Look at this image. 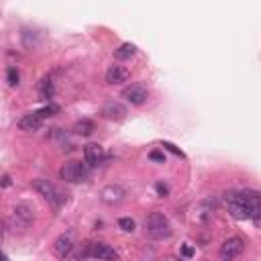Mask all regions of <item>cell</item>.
Masks as SVG:
<instances>
[{"label":"cell","mask_w":261,"mask_h":261,"mask_svg":"<svg viewBox=\"0 0 261 261\" xmlns=\"http://www.w3.org/2000/svg\"><path fill=\"white\" fill-rule=\"evenodd\" d=\"M225 202L229 212L239 220H253L255 225L259 222L261 215V202H259V192L255 190H243V192H227Z\"/></svg>","instance_id":"1"},{"label":"cell","mask_w":261,"mask_h":261,"mask_svg":"<svg viewBox=\"0 0 261 261\" xmlns=\"http://www.w3.org/2000/svg\"><path fill=\"white\" fill-rule=\"evenodd\" d=\"M145 233H147L151 239L155 241H163V239H169L171 237V225L168 216L163 212L155 210L145 218Z\"/></svg>","instance_id":"2"},{"label":"cell","mask_w":261,"mask_h":261,"mask_svg":"<svg viewBox=\"0 0 261 261\" xmlns=\"http://www.w3.org/2000/svg\"><path fill=\"white\" fill-rule=\"evenodd\" d=\"M33 188L39 192V194H41L47 202H49V204H51L55 210H60V208H61V204H63V196H61V192L57 190L49 180H35V182H33Z\"/></svg>","instance_id":"3"},{"label":"cell","mask_w":261,"mask_h":261,"mask_svg":"<svg viewBox=\"0 0 261 261\" xmlns=\"http://www.w3.org/2000/svg\"><path fill=\"white\" fill-rule=\"evenodd\" d=\"M60 176L67 184H80L86 180V168L80 161H65L60 169Z\"/></svg>","instance_id":"4"},{"label":"cell","mask_w":261,"mask_h":261,"mask_svg":"<svg viewBox=\"0 0 261 261\" xmlns=\"http://www.w3.org/2000/svg\"><path fill=\"white\" fill-rule=\"evenodd\" d=\"M35 215H33V208L29 204H16L15 210H13V225L15 229H27L29 225L33 222Z\"/></svg>","instance_id":"5"},{"label":"cell","mask_w":261,"mask_h":261,"mask_svg":"<svg viewBox=\"0 0 261 261\" xmlns=\"http://www.w3.org/2000/svg\"><path fill=\"white\" fill-rule=\"evenodd\" d=\"M243 249H245L243 239L230 237V239H227L225 243L220 245L218 255H220V259H235V257H239L241 253H243Z\"/></svg>","instance_id":"6"},{"label":"cell","mask_w":261,"mask_h":261,"mask_svg":"<svg viewBox=\"0 0 261 261\" xmlns=\"http://www.w3.org/2000/svg\"><path fill=\"white\" fill-rule=\"evenodd\" d=\"M123 98L127 102H131V104H135V106H141L145 100L149 98V92H147V88H143V86L133 84V86H129V88L123 90Z\"/></svg>","instance_id":"7"},{"label":"cell","mask_w":261,"mask_h":261,"mask_svg":"<svg viewBox=\"0 0 261 261\" xmlns=\"http://www.w3.org/2000/svg\"><path fill=\"white\" fill-rule=\"evenodd\" d=\"M102 117L108 121H123L127 117V106H123L117 100H108L102 106Z\"/></svg>","instance_id":"8"},{"label":"cell","mask_w":261,"mask_h":261,"mask_svg":"<svg viewBox=\"0 0 261 261\" xmlns=\"http://www.w3.org/2000/svg\"><path fill=\"white\" fill-rule=\"evenodd\" d=\"M212 210H215V202H212L210 198L202 200L194 208V222L196 225H206V222L212 218Z\"/></svg>","instance_id":"9"},{"label":"cell","mask_w":261,"mask_h":261,"mask_svg":"<svg viewBox=\"0 0 261 261\" xmlns=\"http://www.w3.org/2000/svg\"><path fill=\"white\" fill-rule=\"evenodd\" d=\"M84 157H86V163H88V166H92V168L100 166V163L104 161V149H102V145L88 143L84 147Z\"/></svg>","instance_id":"10"},{"label":"cell","mask_w":261,"mask_h":261,"mask_svg":"<svg viewBox=\"0 0 261 261\" xmlns=\"http://www.w3.org/2000/svg\"><path fill=\"white\" fill-rule=\"evenodd\" d=\"M74 247H76V243H74L72 233L57 237V241L53 243V251H55L57 257H70L72 251H74Z\"/></svg>","instance_id":"11"},{"label":"cell","mask_w":261,"mask_h":261,"mask_svg":"<svg viewBox=\"0 0 261 261\" xmlns=\"http://www.w3.org/2000/svg\"><path fill=\"white\" fill-rule=\"evenodd\" d=\"M129 78H131V74H129L127 67H123V65H110L108 72H106V82L112 84V86L127 82Z\"/></svg>","instance_id":"12"},{"label":"cell","mask_w":261,"mask_h":261,"mask_svg":"<svg viewBox=\"0 0 261 261\" xmlns=\"http://www.w3.org/2000/svg\"><path fill=\"white\" fill-rule=\"evenodd\" d=\"M43 124V119L39 112H31V114H25V117L18 121V129L27 131V133H33V131H39Z\"/></svg>","instance_id":"13"},{"label":"cell","mask_w":261,"mask_h":261,"mask_svg":"<svg viewBox=\"0 0 261 261\" xmlns=\"http://www.w3.org/2000/svg\"><path fill=\"white\" fill-rule=\"evenodd\" d=\"M90 257L96 259H119V253L104 243H90Z\"/></svg>","instance_id":"14"},{"label":"cell","mask_w":261,"mask_h":261,"mask_svg":"<svg viewBox=\"0 0 261 261\" xmlns=\"http://www.w3.org/2000/svg\"><path fill=\"white\" fill-rule=\"evenodd\" d=\"M100 198L106 204H117L124 198V190L121 186H106L102 192H100Z\"/></svg>","instance_id":"15"},{"label":"cell","mask_w":261,"mask_h":261,"mask_svg":"<svg viewBox=\"0 0 261 261\" xmlns=\"http://www.w3.org/2000/svg\"><path fill=\"white\" fill-rule=\"evenodd\" d=\"M135 53H137V47L133 43H123L119 49L114 51V57H117V60H131Z\"/></svg>","instance_id":"16"},{"label":"cell","mask_w":261,"mask_h":261,"mask_svg":"<svg viewBox=\"0 0 261 261\" xmlns=\"http://www.w3.org/2000/svg\"><path fill=\"white\" fill-rule=\"evenodd\" d=\"M94 131V123L88 121V119H84V121H78L74 124V133L76 135H82V137H88V135H92Z\"/></svg>","instance_id":"17"},{"label":"cell","mask_w":261,"mask_h":261,"mask_svg":"<svg viewBox=\"0 0 261 261\" xmlns=\"http://www.w3.org/2000/svg\"><path fill=\"white\" fill-rule=\"evenodd\" d=\"M53 84H51V80L49 78H45L41 84H39V98L41 100H49L51 96H53Z\"/></svg>","instance_id":"18"},{"label":"cell","mask_w":261,"mask_h":261,"mask_svg":"<svg viewBox=\"0 0 261 261\" xmlns=\"http://www.w3.org/2000/svg\"><path fill=\"white\" fill-rule=\"evenodd\" d=\"M18 80H21V74H18V70L16 67H8L6 70V82H8V86H18Z\"/></svg>","instance_id":"19"},{"label":"cell","mask_w":261,"mask_h":261,"mask_svg":"<svg viewBox=\"0 0 261 261\" xmlns=\"http://www.w3.org/2000/svg\"><path fill=\"white\" fill-rule=\"evenodd\" d=\"M119 227L124 230V233H133L135 230V220L129 218V216H123V218H119Z\"/></svg>","instance_id":"20"},{"label":"cell","mask_w":261,"mask_h":261,"mask_svg":"<svg viewBox=\"0 0 261 261\" xmlns=\"http://www.w3.org/2000/svg\"><path fill=\"white\" fill-rule=\"evenodd\" d=\"M57 112H60V106H57V104H47L45 106V108H41L39 110V114H41V119H47V117H53V114H57Z\"/></svg>","instance_id":"21"},{"label":"cell","mask_w":261,"mask_h":261,"mask_svg":"<svg viewBox=\"0 0 261 261\" xmlns=\"http://www.w3.org/2000/svg\"><path fill=\"white\" fill-rule=\"evenodd\" d=\"M149 157H151L153 161H161V163L166 161V155H163L161 151H151V153H149Z\"/></svg>","instance_id":"22"},{"label":"cell","mask_w":261,"mask_h":261,"mask_svg":"<svg viewBox=\"0 0 261 261\" xmlns=\"http://www.w3.org/2000/svg\"><path fill=\"white\" fill-rule=\"evenodd\" d=\"M163 147H166V149H169L171 153H176V155H180V157H182V151L176 147V145H171V143H163Z\"/></svg>","instance_id":"23"},{"label":"cell","mask_w":261,"mask_h":261,"mask_svg":"<svg viewBox=\"0 0 261 261\" xmlns=\"http://www.w3.org/2000/svg\"><path fill=\"white\" fill-rule=\"evenodd\" d=\"M182 255L184 257H192V255H194V249H192L190 245H184L182 247Z\"/></svg>","instance_id":"24"},{"label":"cell","mask_w":261,"mask_h":261,"mask_svg":"<svg viewBox=\"0 0 261 261\" xmlns=\"http://www.w3.org/2000/svg\"><path fill=\"white\" fill-rule=\"evenodd\" d=\"M155 188H157V192H159V196H168V192H169V190H168L166 184H157Z\"/></svg>","instance_id":"25"},{"label":"cell","mask_w":261,"mask_h":261,"mask_svg":"<svg viewBox=\"0 0 261 261\" xmlns=\"http://www.w3.org/2000/svg\"><path fill=\"white\" fill-rule=\"evenodd\" d=\"M0 186L8 188V186H11V178H8V176H2V178H0Z\"/></svg>","instance_id":"26"},{"label":"cell","mask_w":261,"mask_h":261,"mask_svg":"<svg viewBox=\"0 0 261 261\" xmlns=\"http://www.w3.org/2000/svg\"><path fill=\"white\" fill-rule=\"evenodd\" d=\"M2 237H4V222L0 220V243H2Z\"/></svg>","instance_id":"27"},{"label":"cell","mask_w":261,"mask_h":261,"mask_svg":"<svg viewBox=\"0 0 261 261\" xmlns=\"http://www.w3.org/2000/svg\"><path fill=\"white\" fill-rule=\"evenodd\" d=\"M0 259H2V261H4V259H6V255H4V253H0Z\"/></svg>","instance_id":"28"}]
</instances>
